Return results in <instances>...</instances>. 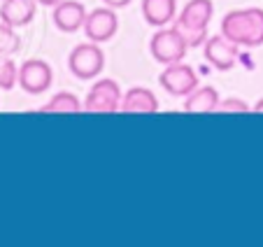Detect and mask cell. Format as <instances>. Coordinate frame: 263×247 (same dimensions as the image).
<instances>
[{
	"label": "cell",
	"mask_w": 263,
	"mask_h": 247,
	"mask_svg": "<svg viewBox=\"0 0 263 247\" xmlns=\"http://www.w3.org/2000/svg\"><path fill=\"white\" fill-rule=\"evenodd\" d=\"M82 110H84V105L77 100V96L70 94V91H59V94L51 96V98L42 105L40 112H45V114H54V112L72 114L74 112V114H77V112H82Z\"/></svg>",
	"instance_id": "15"
},
{
	"label": "cell",
	"mask_w": 263,
	"mask_h": 247,
	"mask_svg": "<svg viewBox=\"0 0 263 247\" xmlns=\"http://www.w3.org/2000/svg\"><path fill=\"white\" fill-rule=\"evenodd\" d=\"M68 68L80 79L98 77L105 68V54L98 47V42H84V45L74 47L68 56Z\"/></svg>",
	"instance_id": "4"
},
{
	"label": "cell",
	"mask_w": 263,
	"mask_h": 247,
	"mask_svg": "<svg viewBox=\"0 0 263 247\" xmlns=\"http://www.w3.org/2000/svg\"><path fill=\"white\" fill-rule=\"evenodd\" d=\"M86 7L82 5L80 0H61L59 5H54V12H51V21L59 30L63 33H74V30L84 28L86 21Z\"/></svg>",
	"instance_id": "10"
},
{
	"label": "cell",
	"mask_w": 263,
	"mask_h": 247,
	"mask_svg": "<svg viewBox=\"0 0 263 247\" xmlns=\"http://www.w3.org/2000/svg\"><path fill=\"white\" fill-rule=\"evenodd\" d=\"M159 82L170 96H179V98H186L191 91L198 89V75L191 65L186 63H170L165 65V70L159 75Z\"/></svg>",
	"instance_id": "6"
},
{
	"label": "cell",
	"mask_w": 263,
	"mask_h": 247,
	"mask_svg": "<svg viewBox=\"0 0 263 247\" xmlns=\"http://www.w3.org/2000/svg\"><path fill=\"white\" fill-rule=\"evenodd\" d=\"M107 7H115V10H119V7H126L130 3V0H103Z\"/></svg>",
	"instance_id": "19"
},
{
	"label": "cell",
	"mask_w": 263,
	"mask_h": 247,
	"mask_svg": "<svg viewBox=\"0 0 263 247\" xmlns=\"http://www.w3.org/2000/svg\"><path fill=\"white\" fill-rule=\"evenodd\" d=\"M16 82H19V68H16V63L10 56H3L0 59V89L10 91L14 89Z\"/></svg>",
	"instance_id": "17"
},
{
	"label": "cell",
	"mask_w": 263,
	"mask_h": 247,
	"mask_svg": "<svg viewBox=\"0 0 263 247\" xmlns=\"http://www.w3.org/2000/svg\"><path fill=\"white\" fill-rule=\"evenodd\" d=\"M186 49H189V42L184 40V35L177 28H159L154 33V38L149 40V51H152L154 61H159L161 65L184 61Z\"/></svg>",
	"instance_id": "3"
},
{
	"label": "cell",
	"mask_w": 263,
	"mask_h": 247,
	"mask_svg": "<svg viewBox=\"0 0 263 247\" xmlns=\"http://www.w3.org/2000/svg\"><path fill=\"white\" fill-rule=\"evenodd\" d=\"M121 100H124V94H121V86L117 84L115 79H98L89 89V94H86L84 110L86 112H98V114L119 112Z\"/></svg>",
	"instance_id": "5"
},
{
	"label": "cell",
	"mask_w": 263,
	"mask_h": 247,
	"mask_svg": "<svg viewBox=\"0 0 263 247\" xmlns=\"http://www.w3.org/2000/svg\"><path fill=\"white\" fill-rule=\"evenodd\" d=\"M40 5H49V7H54V5H59L61 0H37Z\"/></svg>",
	"instance_id": "20"
},
{
	"label": "cell",
	"mask_w": 263,
	"mask_h": 247,
	"mask_svg": "<svg viewBox=\"0 0 263 247\" xmlns=\"http://www.w3.org/2000/svg\"><path fill=\"white\" fill-rule=\"evenodd\" d=\"M217 112H242L245 114V112H252V108L240 98H223V100H219Z\"/></svg>",
	"instance_id": "18"
},
{
	"label": "cell",
	"mask_w": 263,
	"mask_h": 247,
	"mask_svg": "<svg viewBox=\"0 0 263 247\" xmlns=\"http://www.w3.org/2000/svg\"><path fill=\"white\" fill-rule=\"evenodd\" d=\"M238 51L240 45H235L226 35H212L205 42V59L217 70H233L238 63Z\"/></svg>",
	"instance_id": "9"
},
{
	"label": "cell",
	"mask_w": 263,
	"mask_h": 247,
	"mask_svg": "<svg viewBox=\"0 0 263 247\" xmlns=\"http://www.w3.org/2000/svg\"><path fill=\"white\" fill-rule=\"evenodd\" d=\"M177 0H142V16L149 26L163 28L175 19Z\"/></svg>",
	"instance_id": "13"
},
{
	"label": "cell",
	"mask_w": 263,
	"mask_h": 247,
	"mask_svg": "<svg viewBox=\"0 0 263 247\" xmlns=\"http://www.w3.org/2000/svg\"><path fill=\"white\" fill-rule=\"evenodd\" d=\"M121 112L128 114H154L159 112V98L154 96L152 89H144V86H133L124 94L121 100Z\"/></svg>",
	"instance_id": "12"
},
{
	"label": "cell",
	"mask_w": 263,
	"mask_h": 247,
	"mask_svg": "<svg viewBox=\"0 0 263 247\" xmlns=\"http://www.w3.org/2000/svg\"><path fill=\"white\" fill-rule=\"evenodd\" d=\"M219 94L214 86H198L196 91H191L184 100V112L191 114H208V112H217L219 105Z\"/></svg>",
	"instance_id": "14"
},
{
	"label": "cell",
	"mask_w": 263,
	"mask_h": 247,
	"mask_svg": "<svg viewBox=\"0 0 263 247\" xmlns=\"http://www.w3.org/2000/svg\"><path fill=\"white\" fill-rule=\"evenodd\" d=\"M214 14V3L212 0H189L179 16L175 19V28L184 35V40L189 42V47L203 45L208 42V26Z\"/></svg>",
	"instance_id": "2"
},
{
	"label": "cell",
	"mask_w": 263,
	"mask_h": 247,
	"mask_svg": "<svg viewBox=\"0 0 263 247\" xmlns=\"http://www.w3.org/2000/svg\"><path fill=\"white\" fill-rule=\"evenodd\" d=\"M0 59H3V56H0Z\"/></svg>",
	"instance_id": "22"
},
{
	"label": "cell",
	"mask_w": 263,
	"mask_h": 247,
	"mask_svg": "<svg viewBox=\"0 0 263 247\" xmlns=\"http://www.w3.org/2000/svg\"><path fill=\"white\" fill-rule=\"evenodd\" d=\"M21 49V38L16 35V28L5 21H0V56H12Z\"/></svg>",
	"instance_id": "16"
},
{
	"label": "cell",
	"mask_w": 263,
	"mask_h": 247,
	"mask_svg": "<svg viewBox=\"0 0 263 247\" xmlns=\"http://www.w3.org/2000/svg\"><path fill=\"white\" fill-rule=\"evenodd\" d=\"M117 30H119V16L115 7H98L86 14L84 33L91 42H107L117 35Z\"/></svg>",
	"instance_id": "8"
},
{
	"label": "cell",
	"mask_w": 263,
	"mask_h": 247,
	"mask_svg": "<svg viewBox=\"0 0 263 247\" xmlns=\"http://www.w3.org/2000/svg\"><path fill=\"white\" fill-rule=\"evenodd\" d=\"M221 35L233 40L240 47H261L263 45V10L247 7L233 10L221 19Z\"/></svg>",
	"instance_id": "1"
},
{
	"label": "cell",
	"mask_w": 263,
	"mask_h": 247,
	"mask_svg": "<svg viewBox=\"0 0 263 247\" xmlns=\"http://www.w3.org/2000/svg\"><path fill=\"white\" fill-rule=\"evenodd\" d=\"M252 110H254V112H258V114H261V112H263V98H261V100H258V103H256V105H254V108H252Z\"/></svg>",
	"instance_id": "21"
},
{
	"label": "cell",
	"mask_w": 263,
	"mask_h": 247,
	"mask_svg": "<svg viewBox=\"0 0 263 247\" xmlns=\"http://www.w3.org/2000/svg\"><path fill=\"white\" fill-rule=\"evenodd\" d=\"M35 12H37V0H3L0 21L14 28H24L35 19Z\"/></svg>",
	"instance_id": "11"
},
{
	"label": "cell",
	"mask_w": 263,
	"mask_h": 247,
	"mask_svg": "<svg viewBox=\"0 0 263 247\" xmlns=\"http://www.w3.org/2000/svg\"><path fill=\"white\" fill-rule=\"evenodd\" d=\"M54 73L51 65L42 59H28L19 68V86L30 96H40L51 89Z\"/></svg>",
	"instance_id": "7"
}]
</instances>
